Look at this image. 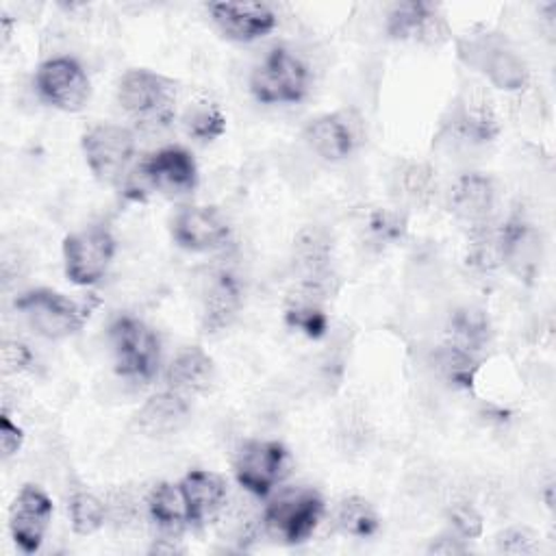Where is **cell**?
I'll return each mask as SVG.
<instances>
[{"mask_svg":"<svg viewBox=\"0 0 556 556\" xmlns=\"http://www.w3.org/2000/svg\"><path fill=\"white\" fill-rule=\"evenodd\" d=\"M387 33L393 39H415L428 46L443 43L450 37L445 20L432 4L397 2L387 15Z\"/></svg>","mask_w":556,"mask_h":556,"instance_id":"2e32d148","label":"cell"},{"mask_svg":"<svg viewBox=\"0 0 556 556\" xmlns=\"http://www.w3.org/2000/svg\"><path fill=\"white\" fill-rule=\"evenodd\" d=\"M495 204V187L493 180L484 174L471 172L463 174L450 191V211L467 222L469 226H478L491 219V211Z\"/></svg>","mask_w":556,"mask_h":556,"instance_id":"d6986e66","label":"cell"},{"mask_svg":"<svg viewBox=\"0 0 556 556\" xmlns=\"http://www.w3.org/2000/svg\"><path fill=\"white\" fill-rule=\"evenodd\" d=\"M395 189L408 204L426 206L437 195L434 169L426 163L408 161L395 174Z\"/></svg>","mask_w":556,"mask_h":556,"instance_id":"4316f807","label":"cell"},{"mask_svg":"<svg viewBox=\"0 0 556 556\" xmlns=\"http://www.w3.org/2000/svg\"><path fill=\"white\" fill-rule=\"evenodd\" d=\"M369 230L380 239V241H395L404 235L406 230V217L400 211L391 208H378L369 217Z\"/></svg>","mask_w":556,"mask_h":556,"instance_id":"836d02e7","label":"cell"},{"mask_svg":"<svg viewBox=\"0 0 556 556\" xmlns=\"http://www.w3.org/2000/svg\"><path fill=\"white\" fill-rule=\"evenodd\" d=\"M39 96L61 111H80L91 93L83 65L72 56H54L43 61L35 74Z\"/></svg>","mask_w":556,"mask_h":556,"instance_id":"30bf717a","label":"cell"},{"mask_svg":"<svg viewBox=\"0 0 556 556\" xmlns=\"http://www.w3.org/2000/svg\"><path fill=\"white\" fill-rule=\"evenodd\" d=\"M334 523L343 534L365 539V536L376 534L380 519H378L376 508L365 497L350 495L339 502V506L334 510Z\"/></svg>","mask_w":556,"mask_h":556,"instance_id":"83f0119b","label":"cell"},{"mask_svg":"<svg viewBox=\"0 0 556 556\" xmlns=\"http://www.w3.org/2000/svg\"><path fill=\"white\" fill-rule=\"evenodd\" d=\"M215 378V365L213 358L198 345L180 350L165 371L167 389L191 397L198 393H204Z\"/></svg>","mask_w":556,"mask_h":556,"instance_id":"7402d4cb","label":"cell"},{"mask_svg":"<svg viewBox=\"0 0 556 556\" xmlns=\"http://www.w3.org/2000/svg\"><path fill=\"white\" fill-rule=\"evenodd\" d=\"M452 124L454 130L469 143L491 141L500 132L495 111L480 91H469L458 100Z\"/></svg>","mask_w":556,"mask_h":556,"instance_id":"603a6c76","label":"cell"},{"mask_svg":"<svg viewBox=\"0 0 556 556\" xmlns=\"http://www.w3.org/2000/svg\"><path fill=\"white\" fill-rule=\"evenodd\" d=\"M308 85L311 72L306 63L282 46L269 50L250 76V91L263 104L300 102Z\"/></svg>","mask_w":556,"mask_h":556,"instance_id":"7a4b0ae2","label":"cell"},{"mask_svg":"<svg viewBox=\"0 0 556 556\" xmlns=\"http://www.w3.org/2000/svg\"><path fill=\"white\" fill-rule=\"evenodd\" d=\"M434 369L452 384L456 387H471L476 369H478V358L473 352H467L450 341L439 345L432 354Z\"/></svg>","mask_w":556,"mask_h":556,"instance_id":"f546056e","label":"cell"},{"mask_svg":"<svg viewBox=\"0 0 556 556\" xmlns=\"http://www.w3.org/2000/svg\"><path fill=\"white\" fill-rule=\"evenodd\" d=\"M241 308V291L237 280L230 274H222L211 285L204 308H202V326L206 332H217L230 326Z\"/></svg>","mask_w":556,"mask_h":556,"instance_id":"484cf974","label":"cell"},{"mask_svg":"<svg viewBox=\"0 0 556 556\" xmlns=\"http://www.w3.org/2000/svg\"><path fill=\"white\" fill-rule=\"evenodd\" d=\"M289 452L278 441H245L235 456L237 482L252 495L265 497L285 478Z\"/></svg>","mask_w":556,"mask_h":556,"instance_id":"ba28073f","label":"cell"},{"mask_svg":"<svg viewBox=\"0 0 556 556\" xmlns=\"http://www.w3.org/2000/svg\"><path fill=\"white\" fill-rule=\"evenodd\" d=\"M141 178L163 193H187L198 185V165L193 156L178 146L152 152L139 165Z\"/></svg>","mask_w":556,"mask_h":556,"instance_id":"5bb4252c","label":"cell"},{"mask_svg":"<svg viewBox=\"0 0 556 556\" xmlns=\"http://www.w3.org/2000/svg\"><path fill=\"white\" fill-rule=\"evenodd\" d=\"M70 521L76 534H93L106 519V504L85 489H76L67 502Z\"/></svg>","mask_w":556,"mask_h":556,"instance_id":"1f68e13d","label":"cell"},{"mask_svg":"<svg viewBox=\"0 0 556 556\" xmlns=\"http://www.w3.org/2000/svg\"><path fill=\"white\" fill-rule=\"evenodd\" d=\"M174 241L191 252H211L230 239V224L215 206H185L172 219Z\"/></svg>","mask_w":556,"mask_h":556,"instance_id":"8fae6325","label":"cell"},{"mask_svg":"<svg viewBox=\"0 0 556 556\" xmlns=\"http://www.w3.org/2000/svg\"><path fill=\"white\" fill-rule=\"evenodd\" d=\"M447 519H450L454 532L463 539H476L482 532V517L467 502L452 504L450 510H447Z\"/></svg>","mask_w":556,"mask_h":556,"instance_id":"e575fe53","label":"cell"},{"mask_svg":"<svg viewBox=\"0 0 556 556\" xmlns=\"http://www.w3.org/2000/svg\"><path fill=\"white\" fill-rule=\"evenodd\" d=\"M495 545L504 554H536L539 539L528 528H508L497 534Z\"/></svg>","mask_w":556,"mask_h":556,"instance_id":"d590c367","label":"cell"},{"mask_svg":"<svg viewBox=\"0 0 556 556\" xmlns=\"http://www.w3.org/2000/svg\"><path fill=\"white\" fill-rule=\"evenodd\" d=\"M328 287L300 280L298 287L287 298L285 321L287 326L304 332L311 339H319L328 330V317L324 311V300Z\"/></svg>","mask_w":556,"mask_h":556,"instance_id":"44dd1931","label":"cell"},{"mask_svg":"<svg viewBox=\"0 0 556 556\" xmlns=\"http://www.w3.org/2000/svg\"><path fill=\"white\" fill-rule=\"evenodd\" d=\"M447 334L450 343L476 354L489 341V319L482 311L458 308L450 319Z\"/></svg>","mask_w":556,"mask_h":556,"instance_id":"f1b7e54d","label":"cell"},{"mask_svg":"<svg viewBox=\"0 0 556 556\" xmlns=\"http://www.w3.org/2000/svg\"><path fill=\"white\" fill-rule=\"evenodd\" d=\"M324 500L313 489H291L276 497L263 513V526L285 543H302L317 528Z\"/></svg>","mask_w":556,"mask_h":556,"instance_id":"8992f818","label":"cell"},{"mask_svg":"<svg viewBox=\"0 0 556 556\" xmlns=\"http://www.w3.org/2000/svg\"><path fill=\"white\" fill-rule=\"evenodd\" d=\"M332 245L328 235L317 226H306L295 235L293 241V265L300 280L330 287L332 280Z\"/></svg>","mask_w":556,"mask_h":556,"instance_id":"ffe728a7","label":"cell"},{"mask_svg":"<svg viewBox=\"0 0 556 556\" xmlns=\"http://www.w3.org/2000/svg\"><path fill=\"white\" fill-rule=\"evenodd\" d=\"M50 517L52 500L46 495V491L35 484H24L9 513L11 536L24 554H35L41 547Z\"/></svg>","mask_w":556,"mask_h":556,"instance_id":"7c38bea8","label":"cell"},{"mask_svg":"<svg viewBox=\"0 0 556 556\" xmlns=\"http://www.w3.org/2000/svg\"><path fill=\"white\" fill-rule=\"evenodd\" d=\"M180 486L187 497L191 526H202L226 510L228 484L219 473L208 469H191L180 480Z\"/></svg>","mask_w":556,"mask_h":556,"instance_id":"ac0fdd59","label":"cell"},{"mask_svg":"<svg viewBox=\"0 0 556 556\" xmlns=\"http://www.w3.org/2000/svg\"><path fill=\"white\" fill-rule=\"evenodd\" d=\"M115 369L128 380L148 382L159 371L161 345L156 332L132 315L117 317L109 328Z\"/></svg>","mask_w":556,"mask_h":556,"instance_id":"3957f363","label":"cell"},{"mask_svg":"<svg viewBox=\"0 0 556 556\" xmlns=\"http://www.w3.org/2000/svg\"><path fill=\"white\" fill-rule=\"evenodd\" d=\"M208 11L219 30L235 41H254L276 26V13L263 2H213Z\"/></svg>","mask_w":556,"mask_h":556,"instance_id":"e0dca14e","label":"cell"},{"mask_svg":"<svg viewBox=\"0 0 556 556\" xmlns=\"http://www.w3.org/2000/svg\"><path fill=\"white\" fill-rule=\"evenodd\" d=\"M460 59L504 91H517L528 83L526 61L497 35H482L458 46Z\"/></svg>","mask_w":556,"mask_h":556,"instance_id":"5b68a950","label":"cell"},{"mask_svg":"<svg viewBox=\"0 0 556 556\" xmlns=\"http://www.w3.org/2000/svg\"><path fill=\"white\" fill-rule=\"evenodd\" d=\"M467 263L489 271L502 265V248H500V226H493L491 219L478 226H471Z\"/></svg>","mask_w":556,"mask_h":556,"instance_id":"4dcf8cb0","label":"cell"},{"mask_svg":"<svg viewBox=\"0 0 556 556\" xmlns=\"http://www.w3.org/2000/svg\"><path fill=\"white\" fill-rule=\"evenodd\" d=\"M304 139L321 159L341 161L352 154L361 141L358 119H352V113L319 115L306 124Z\"/></svg>","mask_w":556,"mask_h":556,"instance_id":"9a60e30c","label":"cell"},{"mask_svg":"<svg viewBox=\"0 0 556 556\" xmlns=\"http://www.w3.org/2000/svg\"><path fill=\"white\" fill-rule=\"evenodd\" d=\"M469 549V545L465 543L463 536H458L456 532L454 534H445V536H439L437 541L430 543L428 552L430 554H443V556H454V554H465Z\"/></svg>","mask_w":556,"mask_h":556,"instance_id":"f35d334b","label":"cell"},{"mask_svg":"<svg viewBox=\"0 0 556 556\" xmlns=\"http://www.w3.org/2000/svg\"><path fill=\"white\" fill-rule=\"evenodd\" d=\"M115 256V239L104 226H89L72 232L63 241L65 274L74 285L98 282Z\"/></svg>","mask_w":556,"mask_h":556,"instance_id":"52a82bcc","label":"cell"},{"mask_svg":"<svg viewBox=\"0 0 556 556\" xmlns=\"http://www.w3.org/2000/svg\"><path fill=\"white\" fill-rule=\"evenodd\" d=\"M502 265H506L519 280L536 278L543 258V243L539 230L521 217H510L500 224Z\"/></svg>","mask_w":556,"mask_h":556,"instance_id":"4fadbf2b","label":"cell"},{"mask_svg":"<svg viewBox=\"0 0 556 556\" xmlns=\"http://www.w3.org/2000/svg\"><path fill=\"white\" fill-rule=\"evenodd\" d=\"M182 124H185V130L193 139H200V141H213V139L222 137L226 130L224 113L217 109V104L206 102V100L191 104L185 111Z\"/></svg>","mask_w":556,"mask_h":556,"instance_id":"d6a6232c","label":"cell"},{"mask_svg":"<svg viewBox=\"0 0 556 556\" xmlns=\"http://www.w3.org/2000/svg\"><path fill=\"white\" fill-rule=\"evenodd\" d=\"M15 308L28 326L46 339H65L78 332L91 306L52 289H30L15 300Z\"/></svg>","mask_w":556,"mask_h":556,"instance_id":"277c9868","label":"cell"},{"mask_svg":"<svg viewBox=\"0 0 556 556\" xmlns=\"http://www.w3.org/2000/svg\"><path fill=\"white\" fill-rule=\"evenodd\" d=\"M33 363L30 350L20 341H4L2 343V371L4 374H20L28 369Z\"/></svg>","mask_w":556,"mask_h":556,"instance_id":"8d00e7d4","label":"cell"},{"mask_svg":"<svg viewBox=\"0 0 556 556\" xmlns=\"http://www.w3.org/2000/svg\"><path fill=\"white\" fill-rule=\"evenodd\" d=\"M83 154L102 182H115L135 154V135L119 124H98L83 137Z\"/></svg>","mask_w":556,"mask_h":556,"instance_id":"9c48e42d","label":"cell"},{"mask_svg":"<svg viewBox=\"0 0 556 556\" xmlns=\"http://www.w3.org/2000/svg\"><path fill=\"white\" fill-rule=\"evenodd\" d=\"M150 519L167 534H178L189 521V506L180 482H159L146 500Z\"/></svg>","mask_w":556,"mask_h":556,"instance_id":"d4e9b609","label":"cell"},{"mask_svg":"<svg viewBox=\"0 0 556 556\" xmlns=\"http://www.w3.org/2000/svg\"><path fill=\"white\" fill-rule=\"evenodd\" d=\"M189 397L165 389L152 395L137 413V426L148 434H172L189 417Z\"/></svg>","mask_w":556,"mask_h":556,"instance_id":"cb8c5ba5","label":"cell"},{"mask_svg":"<svg viewBox=\"0 0 556 556\" xmlns=\"http://www.w3.org/2000/svg\"><path fill=\"white\" fill-rule=\"evenodd\" d=\"M117 100L146 128L167 126L176 113L174 83L150 70L126 72L117 85Z\"/></svg>","mask_w":556,"mask_h":556,"instance_id":"6da1fadb","label":"cell"},{"mask_svg":"<svg viewBox=\"0 0 556 556\" xmlns=\"http://www.w3.org/2000/svg\"><path fill=\"white\" fill-rule=\"evenodd\" d=\"M22 443H24L22 428L11 421L7 410H2V415H0V447H2V454L7 458L13 456L22 447Z\"/></svg>","mask_w":556,"mask_h":556,"instance_id":"74e56055","label":"cell"}]
</instances>
